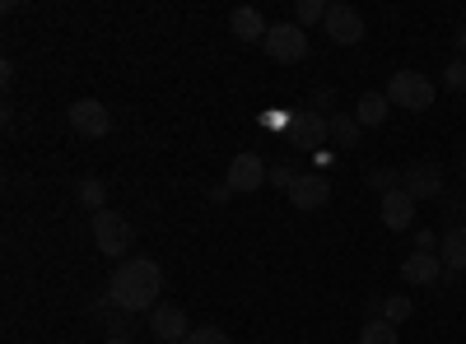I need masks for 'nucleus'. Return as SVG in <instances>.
Masks as SVG:
<instances>
[{
    "label": "nucleus",
    "instance_id": "obj_1",
    "mask_svg": "<svg viewBox=\"0 0 466 344\" xmlns=\"http://www.w3.org/2000/svg\"><path fill=\"white\" fill-rule=\"evenodd\" d=\"M159 293H164V270H159V260H149V256L122 260V265L112 270V280H107L112 308H116V312H131V317L159 308Z\"/></svg>",
    "mask_w": 466,
    "mask_h": 344
},
{
    "label": "nucleus",
    "instance_id": "obj_2",
    "mask_svg": "<svg viewBox=\"0 0 466 344\" xmlns=\"http://www.w3.org/2000/svg\"><path fill=\"white\" fill-rule=\"evenodd\" d=\"M387 103L392 107H401V112H430L434 107V98H439V89H434V80H424L420 70H397L392 80H387Z\"/></svg>",
    "mask_w": 466,
    "mask_h": 344
},
{
    "label": "nucleus",
    "instance_id": "obj_3",
    "mask_svg": "<svg viewBox=\"0 0 466 344\" xmlns=\"http://www.w3.org/2000/svg\"><path fill=\"white\" fill-rule=\"evenodd\" d=\"M131 223H127V214H116V210H103V214H94V247L103 251V256H127L131 251Z\"/></svg>",
    "mask_w": 466,
    "mask_h": 344
},
{
    "label": "nucleus",
    "instance_id": "obj_4",
    "mask_svg": "<svg viewBox=\"0 0 466 344\" xmlns=\"http://www.w3.org/2000/svg\"><path fill=\"white\" fill-rule=\"evenodd\" d=\"M322 28H327V37L336 47H355V43H364V15L355 10V5H345V0H336V5H327V19H322Z\"/></svg>",
    "mask_w": 466,
    "mask_h": 344
},
{
    "label": "nucleus",
    "instance_id": "obj_5",
    "mask_svg": "<svg viewBox=\"0 0 466 344\" xmlns=\"http://www.w3.org/2000/svg\"><path fill=\"white\" fill-rule=\"evenodd\" d=\"M66 122L75 135H85V140H103L112 131V112L98 103V98H80V103H70L66 107Z\"/></svg>",
    "mask_w": 466,
    "mask_h": 344
},
{
    "label": "nucleus",
    "instance_id": "obj_6",
    "mask_svg": "<svg viewBox=\"0 0 466 344\" xmlns=\"http://www.w3.org/2000/svg\"><path fill=\"white\" fill-rule=\"evenodd\" d=\"M266 56L270 61H280V65H294V61H303L308 56V33L299 28V24H276L266 33Z\"/></svg>",
    "mask_w": 466,
    "mask_h": 344
},
{
    "label": "nucleus",
    "instance_id": "obj_7",
    "mask_svg": "<svg viewBox=\"0 0 466 344\" xmlns=\"http://www.w3.org/2000/svg\"><path fill=\"white\" fill-rule=\"evenodd\" d=\"M270 177V168L261 163V154H252V149H243V154H233L228 159V186H233V196H248V191H261V182Z\"/></svg>",
    "mask_w": 466,
    "mask_h": 344
},
{
    "label": "nucleus",
    "instance_id": "obj_8",
    "mask_svg": "<svg viewBox=\"0 0 466 344\" xmlns=\"http://www.w3.org/2000/svg\"><path fill=\"white\" fill-rule=\"evenodd\" d=\"M401 186H406V196L420 205V201H439L443 196V172H439V163H410L406 172H401Z\"/></svg>",
    "mask_w": 466,
    "mask_h": 344
},
{
    "label": "nucleus",
    "instance_id": "obj_9",
    "mask_svg": "<svg viewBox=\"0 0 466 344\" xmlns=\"http://www.w3.org/2000/svg\"><path fill=\"white\" fill-rule=\"evenodd\" d=\"M289 149H322L331 135H327V117L322 112H313V107H303V112H294V122H289Z\"/></svg>",
    "mask_w": 466,
    "mask_h": 344
},
{
    "label": "nucleus",
    "instance_id": "obj_10",
    "mask_svg": "<svg viewBox=\"0 0 466 344\" xmlns=\"http://www.w3.org/2000/svg\"><path fill=\"white\" fill-rule=\"evenodd\" d=\"M149 335H159V344H187L191 321L177 302H159V308L149 312Z\"/></svg>",
    "mask_w": 466,
    "mask_h": 344
},
{
    "label": "nucleus",
    "instance_id": "obj_11",
    "mask_svg": "<svg viewBox=\"0 0 466 344\" xmlns=\"http://www.w3.org/2000/svg\"><path fill=\"white\" fill-rule=\"evenodd\" d=\"M285 196H289V205L303 210V214H308V210H322V205L331 201V182H327L322 172H299V182L285 191Z\"/></svg>",
    "mask_w": 466,
    "mask_h": 344
},
{
    "label": "nucleus",
    "instance_id": "obj_12",
    "mask_svg": "<svg viewBox=\"0 0 466 344\" xmlns=\"http://www.w3.org/2000/svg\"><path fill=\"white\" fill-rule=\"evenodd\" d=\"M378 214H382V223L392 228V233H410V228H415V201L406 196V186L387 191L382 205H378Z\"/></svg>",
    "mask_w": 466,
    "mask_h": 344
},
{
    "label": "nucleus",
    "instance_id": "obj_13",
    "mask_svg": "<svg viewBox=\"0 0 466 344\" xmlns=\"http://www.w3.org/2000/svg\"><path fill=\"white\" fill-rule=\"evenodd\" d=\"M401 280L415 284V289L439 284V280H443V260H439L434 251H410V256L401 260Z\"/></svg>",
    "mask_w": 466,
    "mask_h": 344
},
{
    "label": "nucleus",
    "instance_id": "obj_14",
    "mask_svg": "<svg viewBox=\"0 0 466 344\" xmlns=\"http://www.w3.org/2000/svg\"><path fill=\"white\" fill-rule=\"evenodd\" d=\"M228 28H233V37H243V43H266V19H261V10H252V5H238L228 15Z\"/></svg>",
    "mask_w": 466,
    "mask_h": 344
},
{
    "label": "nucleus",
    "instance_id": "obj_15",
    "mask_svg": "<svg viewBox=\"0 0 466 344\" xmlns=\"http://www.w3.org/2000/svg\"><path fill=\"white\" fill-rule=\"evenodd\" d=\"M387 112H392V103H387V93L369 89V93H360V107H355V122H360L364 131H373V126H382V122H387Z\"/></svg>",
    "mask_w": 466,
    "mask_h": 344
},
{
    "label": "nucleus",
    "instance_id": "obj_16",
    "mask_svg": "<svg viewBox=\"0 0 466 344\" xmlns=\"http://www.w3.org/2000/svg\"><path fill=\"white\" fill-rule=\"evenodd\" d=\"M443 265L448 275H466V223H452L443 233Z\"/></svg>",
    "mask_w": 466,
    "mask_h": 344
},
{
    "label": "nucleus",
    "instance_id": "obj_17",
    "mask_svg": "<svg viewBox=\"0 0 466 344\" xmlns=\"http://www.w3.org/2000/svg\"><path fill=\"white\" fill-rule=\"evenodd\" d=\"M360 122H355V112H331L327 117V135L340 144V149H360Z\"/></svg>",
    "mask_w": 466,
    "mask_h": 344
},
{
    "label": "nucleus",
    "instance_id": "obj_18",
    "mask_svg": "<svg viewBox=\"0 0 466 344\" xmlns=\"http://www.w3.org/2000/svg\"><path fill=\"white\" fill-rule=\"evenodd\" d=\"M75 196H80L85 210L103 214V210H107V182H103V177H85L80 186H75Z\"/></svg>",
    "mask_w": 466,
    "mask_h": 344
},
{
    "label": "nucleus",
    "instance_id": "obj_19",
    "mask_svg": "<svg viewBox=\"0 0 466 344\" xmlns=\"http://www.w3.org/2000/svg\"><path fill=\"white\" fill-rule=\"evenodd\" d=\"M410 312H415V302H410V298H401V293H382V321L401 326V321H410Z\"/></svg>",
    "mask_w": 466,
    "mask_h": 344
},
{
    "label": "nucleus",
    "instance_id": "obj_20",
    "mask_svg": "<svg viewBox=\"0 0 466 344\" xmlns=\"http://www.w3.org/2000/svg\"><path fill=\"white\" fill-rule=\"evenodd\" d=\"M360 344H401V339H397V326L392 321H364Z\"/></svg>",
    "mask_w": 466,
    "mask_h": 344
},
{
    "label": "nucleus",
    "instance_id": "obj_21",
    "mask_svg": "<svg viewBox=\"0 0 466 344\" xmlns=\"http://www.w3.org/2000/svg\"><path fill=\"white\" fill-rule=\"evenodd\" d=\"M327 19V5H322V0H299V5H294V24L308 33V28H313V24H322Z\"/></svg>",
    "mask_w": 466,
    "mask_h": 344
},
{
    "label": "nucleus",
    "instance_id": "obj_22",
    "mask_svg": "<svg viewBox=\"0 0 466 344\" xmlns=\"http://www.w3.org/2000/svg\"><path fill=\"white\" fill-rule=\"evenodd\" d=\"M364 186H373V191H382V196H387V191L401 186V172L397 168H373V172H364Z\"/></svg>",
    "mask_w": 466,
    "mask_h": 344
},
{
    "label": "nucleus",
    "instance_id": "obj_23",
    "mask_svg": "<svg viewBox=\"0 0 466 344\" xmlns=\"http://www.w3.org/2000/svg\"><path fill=\"white\" fill-rule=\"evenodd\" d=\"M443 89H452V93H461V89H466V61H461V56L443 65Z\"/></svg>",
    "mask_w": 466,
    "mask_h": 344
},
{
    "label": "nucleus",
    "instance_id": "obj_24",
    "mask_svg": "<svg viewBox=\"0 0 466 344\" xmlns=\"http://www.w3.org/2000/svg\"><path fill=\"white\" fill-rule=\"evenodd\" d=\"M187 344H233L228 339V330H219V326H197L187 335Z\"/></svg>",
    "mask_w": 466,
    "mask_h": 344
},
{
    "label": "nucleus",
    "instance_id": "obj_25",
    "mask_svg": "<svg viewBox=\"0 0 466 344\" xmlns=\"http://www.w3.org/2000/svg\"><path fill=\"white\" fill-rule=\"evenodd\" d=\"M103 321H107L112 339H127V330H131V321H136V317H131V312H116V308H112V312H107Z\"/></svg>",
    "mask_w": 466,
    "mask_h": 344
},
{
    "label": "nucleus",
    "instance_id": "obj_26",
    "mask_svg": "<svg viewBox=\"0 0 466 344\" xmlns=\"http://www.w3.org/2000/svg\"><path fill=\"white\" fill-rule=\"evenodd\" d=\"M270 182H276V186H285V191H289V186L299 182V172H294L289 163H285V168H270Z\"/></svg>",
    "mask_w": 466,
    "mask_h": 344
},
{
    "label": "nucleus",
    "instance_id": "obj_27",
    "mask_svg": "<svg viewBox=\"0 0 466 344\" xmlns=\"http://www.w3.org/2000/svg\"><path fill=\"white\" fill-rule=\"evenodd\" d=\"M228 196H233V186H228V182H219V186L206 191V201H210V205H228Z\"/></svg>",
    "mask_w": 466,
    "mask_h": 344
},
{
    "label": "nucleus",
    "instance_id": "obj_28",
    "mask_svg": "<svg viewBox=\"0 0 466 344\" xmlns=\"http://www.w3.org/2000/svg\"><path fill=\"white\" fill-rule=\"evenodd\" d=\"M434 233H430V228H420V233H415V251H434Z\"/></svg>",
    "mask_w": 466,
    "mask_h": 344
},
{
    "label": "nucleus",
    "instance_id": "obj_29",
    "mask_svg": "<svg viewBox=\"0 0 466 344\" xmlns=\"http://www.w3.org/2000/svg\"><path fill=\"white\" fill-rule=\"evenodd\" d=\"M331 103H336V89H318L313 93V107H331Z\"/></svg>",
    "mask_w": 466,
    "mask_h": 344
},
{
    "label": "nucleus",
    "instance_id": "obj_30",
    "mask_svg": "<svg viewBox=\"0 0 466 344\" xmlns=\"http://www.w3.org/2000/svg\"><path fill=\"white\" fill-rule=\"evenodd\" d=\"M457 52H461V61H466V28L457 33Z\"/></svg>",
    "mask_w": 466,
    "mask_h": 344
},
{
    "label": "nucleus",
    "instance_id": "obj_31",
    "mask_svg": "<svg viewBox=\"0 0 466 344\" xmlns=\"http://www.w3.org/2000/svg\"><path fill=\"white\" fill-rule=\"evenodd\" d=\"M107 344H131V339H107Z\"/></svg>",
    "mask_w": 466,
    "mask_h": 344
},
{
    "label": "nucleus",
    "instance_id": "obj_32",
    "mask_svg": "<svg viewBox=\"0 0 466 344\" xmlns=\"http://www.w3.org/2000/svg\"><path fill=\"white\" fill-rule=\"evenodd\" d=\"M461 172H466V154H461Z\"/></svg>",
    "mask_w": 466,
    "mask_h": 344
}]
</instances>
